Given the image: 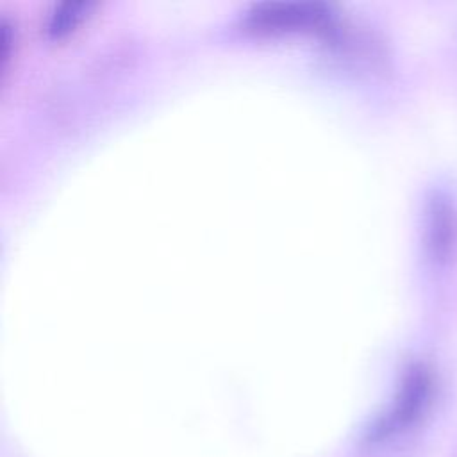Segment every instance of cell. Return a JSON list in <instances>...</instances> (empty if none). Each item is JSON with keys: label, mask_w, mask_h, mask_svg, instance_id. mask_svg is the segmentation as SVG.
I'll list each match as a JSON object with an SVG mask.
<instances>
[{"label": "cell", "mask_w": 457, "mask_h": 457, "mask_svg": "<svg viewBox=\"0 0 457 457\" xmlns=\"http://www.w3.org/2000/svg\"><path fill=\"white\" fill-rule=\"evenodd\" d=\"M430 395V377L421 366L411 368L395 396L391 407L371 427L368 437L384 441L411 427L427 405Z\"/></svg>", "instance_id": "2"}, {"label": "cell", "mask_w": 457, "mask_h": 457, "mask_svg": "<svg viewBox=\"0 0 457 457\" xmlns=\"http://www.w3.org/2000/svg\"><path fill=\"white\" fill-rule=\"evenodd\" d=\"M432 232H434V245L437 248V252L443 250V246H446L448 243V237H450V230H452V225H450V212L446 209V205L443 202L436 204L434 205V212H432Z\"/></svg>", "instance_id": "4"}, {"label": "cell", "mask_w": 457, "mask_h": 457, "mask_svg": "<svg viewBox=\"0 0 457 457\" xmlns=\"http://www.w3.org/2000/svg\"><path fill=\"white\" fill-rule=\"evenodd\" d=\"M334 9L314 0H266L253 4L243 16V25L255 32L328 30L334 25Z\"/></svg>", "instance_id": "1"}, {"label": "cell", "mask_w": 457, "mask_h": 457, "mask_svg": "<svg viewBox=\"0 0 457 457\" xmlns=\"http://www.w3.org/2000/svg\"><path fill=\"white\" fill-rule=\"evenodd\" d=\"M93 7L91 0H64L50 11L46 18V32L50 36H62L73 29Z\"/></svg>", "instance_id": "3"}]
</instances>
